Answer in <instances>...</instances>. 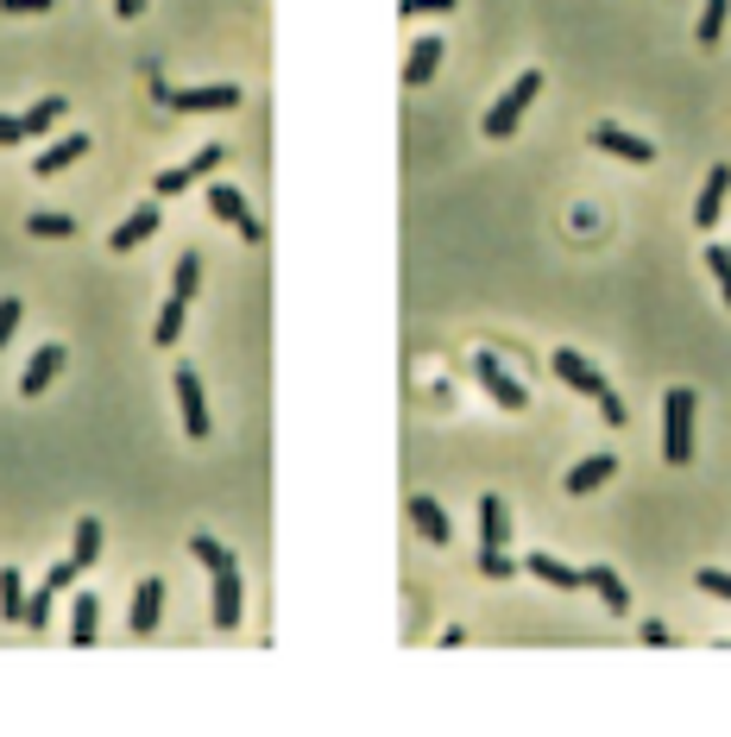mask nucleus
Segmentation results:
<instances>
[{
  "label": "nucleus",
  "instance_id": "1",
  "mask_svg": "<svg viewBox=\"0 0 731 737\" xmlns=\"http://www.w3.org/2000/svg\"><path fill=\"white\" fill-rule=\"evenodd\" d=\"M662 460L669 467H687L694 460V391L687 384H675L662 398Z\"/></svg>",
  "mask_w": 731,
  "mask_h": 737
},
{
  "label": "nucleus",
  "instance_id": "2",
  "mask_svg": "<svg viewBox=\"0 0 731 737\" xmlns=\"http://www.w3.org/2000/svg\"><path fill=\"white\" fill-rule=\"evenodd\" d=\"M536 95H542V70H524V77L511 82V89H504L499 102L486 107L479 133H486V139H511V133H517V120H524V107L536 102Z\"/></svg>",
  "mask_w": 731,
  "mask_h": 737
},
{
  "label": "nucleus",
  "instance_id": "3",
  "mask_svg": "<svg viewBox=\"0 0 731 737\" xmlns=\"http://www.w3.org/2000/svg\"><path fill=\"white\" fill-rule=\"evenodd\" d=\"M151 95L176 114H208V107H240V89L233 82H215V89H164V82L151 77Z\"/></svg>",
  "mask_w": 731,
  "mask_h": 737
},
{
  "label": "nucleus",
  "instance_id": "4",
  "mask_svg": "<svg viewBox=\"0 0 731 737\" xmlns=\"http://www.w3.org/2000/svg\"><path fill=\"white\" fill-rule=\"evenodd\" d=\"M171 391H176V404H183V429L196 435V441H208V398H202L196 366H176V372H171Z\"/></svg>",
  "mask_w": 731,
  "mask_h": 737
},
{
  "label": "nucleus",
  "instance_id": "5",
  "mask_svg": "<svg viewBox=\"0 0 731 737\" xmlns=\"http://www.w3.org/2000/svg\"><path fill=\"white\" fill-rule=\"evenodd\" d=\"M473 372H479V384L492 391V404H499V410H524L529 404V391L499 366V354H473Z\"/></svg>",
  "mask_w": 731,
  "mask_h": 737
},
{
  "label": "nucleus",
  "instance_id": "6",
  "mask_svg": "<svg viewBox=\"0 0 731 737\" xmlns=\"http://www.w3.org/2000/svg\"><path fill=\"white\" fill-rule=\"evenodd\" d=\"M64 341H45V347H38V354L25 359V372H20V398H45L50 391V379H57V372H64Z\"/></svg>",
  "mask_w": 731,
  "mask_h": 737
},
{
  "label": "nucleus",
  "instance_id": "7",
  "mask_svg": "<svg viewBox=\"0 0 731 737\" xmlns=\"http://www.w3.org/2000/svg\"><path fill=\"white\" fill-rule=\"evenodd\" d=\"M76 574H82L76 561H50L45 586H38V592H32V606H25V624H32V631H45V624H50V606H57V592H64V586H70Z\"/></svg>",
  "mask_w": 731,
  "mask_h": 737
},
{
  "label": "nucleus",
  "instance_id": "8",
  "mask_svg": "<svg viewBox=\"0 0 731 737\" xmlns=\"http://www.w3.org/2000/svg\"><path fill=\"white\" fill-rule=\"evenodd\" d=\"M549 366H555V379H561V384H574V391H586L593 404H599L605 391H612V384L599 379V366H593V359H580L574 347H561V354H555Z\"/></svg>",
  "mask_w": 731,
  "mask_h": 737
},
{
  "label": "nucleus",
  "instance_id": "9",
  "mask_svg": "<svg viewBox=\"0 0 731 737\" xmlns=\"http://www.w3.org/2000/svg\"><path fill=\"white\" fill-rule=\"evenodd\" d=\"M593 146H599V152H612V158H630V164H650V158H655L650 139L625 133L618 120H599V127H593Z\"/></svg>",
  "mask_w": 731,
  "mask_h": 737
},
{
  "label": "nucleus",
  "instance_id": "10",
  "mask_svg": "<svg viewBox=\"0 0 731 737\" xmlns=\"http://www.w3.org/2000/svg\"><path fill=\"white\" fill-rule=\"evenodd\" d=\"M726 196H731V171H726V164H712V171H706V183H700V203H694V228H700V233L719 228V208H726Z\"/></svg>",
  "mask_w": 731,
  "mask_h": 737
},
{
  "label": "nucleus",
  "instance_id": "11",
  "mask_svg": "<svg viewBox=\"0 0 731 737\" xmlns=\"http://www.w3.org/2000/svg\"><path fill=\"white\" fill-rule=\"evenodd\" d=\"M158 618H164V580H139L133 586V636H151L158 631Z\"/></svg>",
  "mask_w": 731,
  "mask_h": 737
},
{
  "label": "nucleus",
  "instance_id": "12",
  "mask_svg": "<svg viewBox=\"0 0 731 737\" xmlns=\"http://www.w3.org/2000/svg\"><path fill=\"white\" fill-rule=\"evenodd\" d=\"M89 146H95L89 133H70V139H57V146H45V152L32 158V171L38 177H57V171H70L76 158H89Z\"/></svg>",
  "mask_w": 731,
  "mask_h": 737
},
{
  "label": "nucleus",
  "instance_id": "13",
  "mask_svg": "<svg viewBox=\"0 0 731 737\" xmlns=\"http://www.w3.org/2000/svg\"><path fill=\"white\" fill-rule=\"evenodd\" d=\"M151 233H158V203H146V208H133V215H126L121 228L107 233V246H114V253H133V246H146Z\"/></svg>",
  "mask_w": 731,
  "mask_h": 737
},
{
  "label": "nucleus",
  "instance_id": "14",
  "mask_svg": "<svg viewBox=\"0 0 731 737\" xmlns=\"http://www.w3.org/2000/svg\"><path fill=\"white\" fill-rule=\"evenodd\" d=\"M618 480V454H593V460H580L574 473H568V485L561 492H574V498H586V492H599V485Z\"/></svg>",
  "mask_w": 731,
  "mask_h": 737
},
{
  "label": "nucleus",
  "instance_id": "15",
  "mask_svg": "<svg viewBox=\"0 0 731 737\" xmlns=\"http://www.w3.org/2000/svg\"><path fill=\"white\" fill-rule=\"evenodd\" d=\"M504 542H511V510L499 492H486L479 498V549H504Z\"/></svg>",
  "mask_w": 731,
  "mask_h": 737
},
{
  "label": "nucleus",
  "instance_id": "16",
  "mask_svg": "<svg viewBox=\"0 0 731 737\" xmlns=\"http://www.w3.org/2000/svg\"><path fill=\"white\" fill-rule=\"evenodd\" d=\"M410 523H416V530H423V542H435V549H442V542H454V523H448V510L435 505V498H423V492L410 498Z\"/></svg>",
  "mask_w": 731,
  "mask_h": 737
},
{
  "label": "nucleus",
  "instance_id": "17",
  "mask_svg": "<svg viewBox=\"0 0 731 737\" xmlns=\"http://www.w3.org/2000/svg\"><path fill=\"white\" fill-rule=\"evenodd\" d=\"M240 624V567H221L215 574V631H233Z\"/></svg>",
  "mask_w": 731,
  "mask_h": 737
},
{
  "label": "nucleus",
  "instance_id": "18",
  "mask_svg": "<svg viewBox=\"0 0 731 737\" xmlns=\"http://www.w3.org/2000/svg\"><path fill=\"white\" fill-rule=\"evenodd\" d=\"M524 567L542 586H561V592H580V586H586V567H568V561H555V555H529Z\"/></svg>",
  "mask_w": 731,
  "mask_h": 737
},
{
  "label": "nucleus",
  "instance_id": "19",
  "mask_svg": "<svg viewBox=\"0 0 731 737\" xmlns=\"http://www.w3.org/2000/svg\"><path fill=\"white\" fill-rule=\"evenodd\" d=\"M442 70V38H416V51L403 57V89H423Z\"/></svg>",
  "mask_w": 731,
  "mask_h": 737
},
{
  "label": "nucleus",
  "instance_id": "20",
  "mask_svg": "<svg viewBox=\"0 0 731 737\" xmlns=\"http://www.w3.org/2000/svg\"><path fill=\"white\" fill-rule=\"evenodd\" d=\"M101 599L95 592H76V611H70V643L76 649H89V643H101Z\"/></svg>",
  "mask_w": 731,
  "mask_h": 737
},
{
  "label": "nucleus",
  "instance_id": "21",
  "mask_svg": "<svg viewBox=\"0 0 731 737\" xmlns=\"http://www.w3.org/2000/svg\"><path fill=\"white\" fill-rule=\"evenodd\" d=\"M586 586H593V592L605 599V611H612V618H625V611H630V586L618 580L605 561H599V567H586Z\"/></svg>",
  "mask_w": 731,
  "mask_h": 737
},
{
  "label": "nucleus",
  "instance_id": "22",
  "mask_svg": "<svg viewBox=\"0 0 731 737\" xmlns=\"http://www.w3.org/2000/svg\"><path fill=\"white\" fill-rule=\"evenodd\" d=\"M208 215H215V221H227V228H240L252 208H247V196H240V189H227V183H208Z\"/></svg>",
  "mask_w": 731,
  "mask_h": 737
},
{
  "label": "nucleus",
  "instance_id": "23",
  "mask_svg": "<svg viewBox=\"0 0 731 737\" xmlns=\"http://www.w3.org/2000/svg\"><path fill=\"white\" fill-rule=\"evenodd\" d=\"M76 567H95L101 561V523L95 517H76V549H70Z\"/></svg>",
  "mask_w": 731,
  "mask_h": 737
},
{
  "label": "nucleus",
  "instance_id": "24",
  "mask_svg": "<svg viewBox=\"0 0 731 737\" xmlns=\"http://www.w3.org/2000/svg\"><path fill=\"white\" fill-rule=\"evenodd\" d=\"M171 297H183V303H196V297H202V258H196V253H183V258H176V272H171Z\"/></svg>",
  "mask_w": 731,
  "mask_h": 737
},
{
  "label": "nucleus",
  "instance_id": "25",
  "mask_svg": "<svg viewBox=\"0 0 731 737\" xmlns=\"http://www.w3.org/2000/svg\"><path fill=\"white\" fill-rule=\"evenodd\" d=\"M183 315H190V303H183V297H171V303L158 309V329H151V341H158V347H176V341H183Z\"/></svg>",
  "mask_w": 731,
  "mask_h": 737
},
{
  "label": "nucleus",
  "instance_id": "26",
  "mask_svg": "<svg viewBox=\"0 0 731 737\" xmlns=\"http://www.w3.org/2000/svg\"><path fill=\"white\" fill-rule=\"evenodd\" d=\"M25 606H32V599H25L20 574H13V567H0V618H7V624L20 618V624H25Z\"/></svg>",
  "mask_w": 731,
  "mask_h": 737
},
{
  "label": "nucleus",
  "instance_id": "27",
  "mask_svg": "<svg viewBox=\"0 0 731 737\" xmlns=\"http://www.w3.org/2000/svg\"><path fill=\"white\" fill-rule=\"evenodd\" d=\"M726 20H731V0H706V13H700V26H694V38H700L706 51L726 38Z\"/></svg>",
  "mask_w": 731,
  "mask_h": 737
},
{
  "label": "nucleus",
  "instance_id": "28",
  "mask_svg": "<svg viewBox=\"0 0 731 737\" xmlns=\"http://www.w3.org/2000/svg\"><path fill=\"white\" fill-rule=\"evenodd\" d=\"M64 107H70L64 95H45V102H32V107H25V133H50L57 120H64Z\"/></svg>",
  "mask_w": 731,
  "mask_h": 737
},
{
  "label": "nucleus",
  "instance_id": "29",
  "mask_svg": "<svg viewBox=\"0 0 731 737\" xmlns=\"http://www.w3.org/2000/svg\"><path fill=\"white\" fill-rule=\"evenodd\" d=\"M190 555H196L202 567H208V574H221V567H233V555H227V549L215 542V536H190Z\"/></svg>",
  "mask_w": 731,
  "mask_h": 737
},
{
  "label": "nucleus",
  "instance_id": "30",
  "mask_svg": "<svg viewBox=\"0 0 731 737\" xmlns=\"http://www.w3.org/2000/svg\"><path fill=\"white\" fill-rule=\"evenodd\" d=\"M190 183H196V171H190V164H171V171H158V177H151V189H158V203H164V196H183Z\"/></svg>",
  "mask_w": 731,
  "mask_h": 737
},
{
  "label": "nucleus",
  "instance_id": "31",
  "mask_svg": "<svg viewBox=\"0 0 731 737\" xmlns=\"http://www.w3.org/2000/svg\"><path fill=\"white\" fill-rule=\"evenodd\" d=\"M706 272L719 278V290H726V309H731V246H719V240H712V246H706Z\"/></svg>",
  "mask_w": 731,
  "mask_h": 737
},
{
  "label": "nucleus",
  "instance_id": "32",
  "mask_svg": "<svg viewBox=\"0 0 731 737\" xmlns=\"http://www.w3.org/2000/svg\"><path fill=\"white\" fill-rule=\"evenodd\" d=\"M25 228L38 233V240H70V233H76V221H70V215H32Z\"/></svg>",
  "mask_w": 731,
  "mask_h": 737
},
{
  "label": "nucleus",
  "instance_id": "33",
  "mask_svg": "<svg viewBox=\"0 0 731 737\" xmlns=\"http://www.w3.org/2000/svg\"><path fill=\"white\" fill-rule=\"evenodd\" d=\"M694 586H700V592H712V599H726V606H731V574H726V567H700V574H694Z\"/></svg>",
  "mask_w": 731,
  "mask_h": 737
},
{
  "label": "nucleus",
  "instance_id": "34",
  "mask_svg": "<svg viewBox=\"0 0 731 737\" xmlns=\"http://www.w3.org/2000/svg\"><path fill=\"white\" fill-rule=\"evenodd\" d=\"M479 574H486V580H511V574H517V561L504 555V549H486V555H479Z\"/></svg>",
  "mask_w": 731,
  "mask_h": 737
},
{
  "label": "nucleus",
  "instance_id": "35",
  "mask_svg": "<svg viewBox=\"0 0 731 737\" xmlns=\"http://www.w3.org/2000/svg\"><path fill=\"white\" fill-rule=\"evenodd\" d=\"M20 315H25L20 297H7V303H0V354H7V341H13V329H20Z\"/></svg>",
  "mask_w": 731,
  "mask_h": 737
},
{
  "label": "nucleus",
  "instance_id": "36",
  "mask_svg": "<svg viewBox=\"0 0 731 737\" xmlns=\"http://www.w3.org/2000/svg\"><path fill=\"white\" fill-rule=\"evenodd\" d=\"M403 20H423V13H454V0H398Z\"/></svg>",
  "mask_w": 731,
  "mask_h": 737
},
{
  "label": "nucleus",
  "instance_id": "37",
  "mask_svg": "<svg viewBox=\"0 0 731 737\" xmlns=\"http://www.w3.org/2000/svg\"><path fill=\"white\" fill-rule=\"evenodd\" d=\"M221 158H227V146H202V152L190 158V171H196V177H208V171H221Z\"/></svg>",
  "mask_w": 731,
  "mask_h": 737
},
{
  "label": "nucleus",
  "instance_id": "38",
  "mask_svg": "<svg viewBox=\"0 0 731 737\" xmlns=\"http://www.w3.org/2000/svg\"><path fill=\"white\" fill-rule=\"evenodd\" d=\"M599 416L612 423V429H625V398H618V391H605V398H599Z\"/></svg>",
  "mask_w": 731,
  "mask_h": 737
},
{
  "label": "nucleus",
  "instance_id": "39",
  "mask_svg": "<svg viewBox=\"0 0 731 737\" xmlns=\"http://www.w3.org/2000/svg\"><path fill=\"white\" fill-rule=\"evenodd\" d=\"M25 139V114H0V146H20Z\"/></svg>",
  "mask_w": 731,
  "mask_h": 737
},
{
  "label": "nucleus",
  "instance_id": "40",
  "mask_svg": "<svg viewBox=\"0 0 731 737\" xmlns=\"http://www.w3.org/2000/svg\"><path fill=\"white\" fill-rule=\"evenodd\" d=\"M643 643H650V649H669V624H662V618H643Z\"/></svg>",
  "mask_w": 731,
  "mask_h": 737
},
{
  "label": "nucleus",
  "instance_id": "41",
  "mask_svg": "<svg viewBox=\"0 0 731 737\" xmlns=\"http://www.w3.org/2000/svg\"><path fill=\"white\" fill-rule=\"evenodd\" d=\"M57 0H0V13H50Z\"/></svg>",
  "mask_w": 731,
  "mask_h": 737
},
{
  "label": "nucleus",
  "instance_id": "42",
  "mask_svg": "<svg viewBox=\"0 0 731 737\" xmlns=\"http://www.w3.org/2000/svg\"><path fill=\"white\" fill-rule=\"evenodd\" d=\"M240 240H252V246H259V240H265V221H259V215H247V221H240Z\"/></svg>",
  "mask_w": 731,
  "mask_h": 737
},
{
  "label": "nucleus",
  "instance_id": "43",
  "mask_svg": "<svg viewBox=\"0 0 731 737\" xmlns=\"http://www.w3.org/2000/svg\"><path fill=\"white\" fill-rule=\"evenodd\" d=\"M114 13H121V20H139V13H146V0H114Z\"/></svg>",
  "mask_w": 731,
  "mask_h": 737
}]
</instances>
